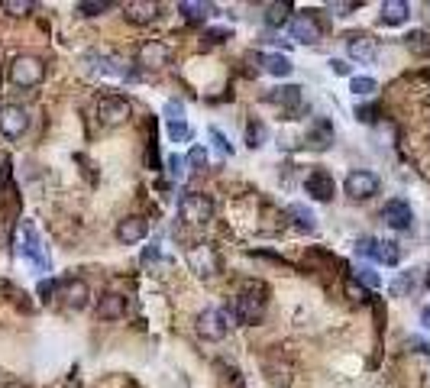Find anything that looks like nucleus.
I'll use <instances>...</instances> for the list:
<instances>
[{
    "label": "nucleus",
    "mask_w": 430,
    "mask_h": 388,
    "mask_svg": "<svg viewBox=\"0 0 430 388\" xmlns=\"http://www.w3.org/2000/svg\"><path fill=\"white\" fill-rule=\"evenodd\" d=\"M0 10H3V13H10V17H26V13H33V10H36V3H33V0H3V3H0Z\"/></svg>",
    "instance_id": "32"
},
{
    "label": "nucleus",
    "mask_w": 430,
    "mask_h": 388,
    "mask_svg": "<svg viewBox=\"0 0 430 388\" xmlns=\"http://www.w3.org/2000/svg\"><path fill=\"white\" fill-rule=\"evenodd\" d=\"M165 114H169V120H181V114H185V107L178 104V101H169V104H165Z\"/></svg>",
    "instance_id": "42"
},
{
    "label": "nucleus",
    "mask_w": 430,
    "mask_h": 388,
    "mask_svg": "<svg viewBox=\"0 0 430 388\" xmlns=\"http://www.w3.org/2000/svg\"><path fill=\"white\" fill-rule=\"evenodd\" d=\"M291 39H295V42H301V46H317V42H320L317 17H311V13H298V17H291Z\"/></svg>",
    "instance_id": "10"
},
{
    "label": "nucleus",
    "mask_w": 430,
    "mask_h": 388,
    "mask_svg": "<svg viewBox=\"0 0 430 388\" xmlns=\"http://www.w3.org/2000/svg\"><path fill=\"white\" fill-rule=\"evenodd\" d=\"M372 249H375V239L372 237L356 239V253H359V256H369V259H372Z\"/></svg>",
    "instance_id": "40"
},
{
    "label": "nucleus",
    "mask_w": 430,
    "mask_h": 388,
    "mask_svg": "<svg viewBox=\"0 0 430 388\" xmlns=\"http://www.w3.org/2000/svg\"><path fill=\"white\" fill-rule=\"evenodd\" d=\"M110 7H113L110 0H81V3H75V10L81 17H101V13H107Z\"/></svg>",
    "instance_id": "31"
},
{
    "label": "nucleus",
    "mask_w": 430,
    "mask_h": 388,
    "mask_svg": "<svg viewBox=\"0 0 430 388\" xmlns=\"http://www.w3.org/2000/svg\"><path fill=\"white\" fill-rule=\"evenodd\" d=\"M123 13H126V19H130V23L146 26V23H152V19H159L162 7L156 3V0H130V3L123 7Z\"/></svg>",
    "instance_id": "17"
},
{
    "label": "nucleus",
    "mask_w": 430,
    "mask_h": 388,
    "mask_svg": "<svg viewBox=\"0 0 430 388\" xmlns=\"http://www.w3.org/2000/svg\"><path fill=\"white\" fill-rule=\"evenodd\" d=\"M411 17V7L404 0H385L382 3V23L385 26H402Z\"/></svg>",
    "instance_id": "21"
},
{
    "label": "nucleus",
    "mask_w": 430,
    "mask_h": 388,
    "mask_svg": "<svg viewBox=\"0 0 430 388\" xmlns=\"http://www.w3.org/2000/svg\"><path fill=\"white\" fill-rule=\"evenodd\" d=\"M259 62H262V68H265L269 75H275V78H288L291 71H295L291 58L281 56V52H265V56H259Z\"/></svg>",
    "instance_id": "22"
},
{
    "label": "nucleus",
    "mask_w": 430,
    "mask_h": 388,
    "mask_svg": "<svg viewBox=\"0 0 430 388\" xmlns=\"http://www.w3.org/2000/svg\"><path fill=\"white\" fill-rule=\"evenodd\" d=\"M288 13H291L288 3H269V7H265V26L269 29L285 26V23H288Z\"/></svg>",
    "instance_id": "25"
},
{
    "label": "nucleus",
    "mask_w": 430,
    "mask_h": 388,
    "mask_svg": "<svg viewBox=\"0 0 430 388\" xmlns=\"http://www.w3.org/2000/svg\"><path fill=\"white\" fill-rule=\"evenodd\" d=\"M265 101L275 104V107H285V110H295V107H301V87L298 85H281V87H275V91H269Z\"/></svg>",
    "instance_id": "20"
},
{
    "label": "nucleus",
    "mask_w": 430,
    "mask_h": 388,
    "mask_svg": "<svg viewBox=\"0 0 430 388\" xmlns=\"http://www.w3.org/2000/svg\"><path fill=\"white\" fill-rule=\"evenodd\" d=\"M62 298H65L68 311H85L88 298H91L88 282H85V278H68V282H62Z\"/></svg>",
    "instance_id": "16"
},
{
    "label": "nucleus",
    "mask_w": 430,
    "mask_h": 388,
    "mask_svg": "<svg viewBox=\"0 0 430 388\" xmlns=\"http://www.w3.org/2000/svg\"><path fill=\"white\" fill-rule=\"evenodd\" d=\"M123 314H126V298H123V294L110 292L97 301V317H101V321H120Z\"/></svg>",
    "instance_id": "19"
},
{
    "label": "nucleus",
    "mask_w": 430,
    "mask_h": 388,
    "mask_svg": "<svg viewBox=\"0 0 430 388\" xmlns=\"http://www.w3.org/2000/svg\"><path fill=\"white\" fill-rule=\"evenodd\" d=\"M424 282H427V285H430V269H427V278H424Z\"/></svg>",
    "instance_id": "48"
},
{
    "label": "nucleus",
    "mask_w": 430,
    "mask_h": 388,
    "mask_svg": "<svg viewBox=\"0 0 430 388\" xmlns=\"http://www.w3.org/2000/svg\"><path fill=\"white\" fill-rule=\"evenodd\" d=\"M343 191L349 194L353 201H369L372 194H379V178H375L372 171H349L343 181Z\"/></svg>",
    "instance_id": "8"
},
{
    "label": "nucleus",
    "mask_w": 430,
    "mask_h": 388,
    "mask_svg": "<svg viewBox=\"0 0 430 388\" xmlns=\"http://www.w3.org/2000/svg\"><path fill=\"white\" fill-rule=\"evenodd\" d=\"M136 62L142 68H165L172 62V49L159 39H149V42H142L140 52H136Z\"/></svg>",
    "instance_id": "12"
},
{
    "label": "nucleus",
    "mask_w": 430,
    "mask_h": 388,
    "mask_svg": "<svg viewBox=\"0 0 430 388\" xmlns=\"http://www.w3.org/2000/svg\"><path fill=\"white\" fill-rule=\"evenodd\" d=\"M417 282H421V272H417V269H411V272H402L392 282V294H395V298H404V294H411L414 288H417Z\"/></svg>",
    "instance_id": "24"
},
{
    "label": "nucleus",
    "mask_w": 430,
    "mask_h": 388,
    "mask_svg": "<svg viewBox=\"0 0 430 388\" xmlns=\"http://www.w3.org/2000/svg\"><path fill=\"white\" fill-rule=\"evenodd\" d=\"M46 78V62L39 56H17L10 65V81L17 87H36Z\"/></svg>",
    "instance_id": "3"
},
{
    "label": "nucleus",
    "mask_w": 430,
    "mask_h": 388,
    "mask_svg": "<svg viewBox=\"0 0 430 388\" xmlns=\"http://www.w3.org/2000/svg\"><path fill=\"white\" fill-rule=\"evenodd\" d=\"M330 10H333L337 17H349L353 10H359V0H343V3H330Z\"/></svg>",
    "instance_id": "39"
},
{
    "label": "nucleus",
    "mask_w": 430,
    "mask_h": 388,
    "mask_svg": "<svg viewBox=\"0 0 430 388\" xmlns=\"http://www.w3.org/2000/svg\"><path fill=\"white\" fill-rule=\"evenodd\" d=\"M349 91H353L356 97H372L375 91H379V85H375V78H369V75H356V78H349Z\"/></svg>",
    "instance_id": "27"
},
{
    "label": "nucleus",
    "mask_w": 430,
    "mask_h": 388,
    "mask_svg": "<svg viewBox=\"0 0 430 388\" xmlns=\"http://www.w3.org/2000/svg\"><path fill=\"white\" fill-rule=\"evenodd\" d=\"M94 117L101 126H120L130 120V101L126 97H117V94H104L97 97L94 104Z\"/></svg>",
    "instance_id": "4"
},
{
    "label": "nucleus",
    "mask_w": 430,
    "mask_h": 388,
    "mask_svg": "<svg viewBox=\"0 0 430 388\" xmlns=\"http://www.w3.org/2000/svg\"><path fill=\"white\" fill-rule=\"evenodd\" d=\"M85 68L91 75H120V78H133V71L123 65V58L107 56V52H88L85 56Z\"/></svg>",
    "instance_id": "7"
},
{
    "label": "nucleus",
    "mask_w": 430,
    "mask_h": 388,
    "mask_svg": "<svg viewBox=\"0 0 430 388\" xmlns=\"http://www.w3.org/2000/svg\"><path fill=\"white\" fill-rule=\"evenodd\" d=\"M185 165H188V159H181V155H169V175L172 178H185Z\"/></svg>",
    "instance_id": "37"
},
{
    "label": "nucleus",
    "mask_w": 430,
    "mask_h": 388,
    "mask_svg": "<svg viewBox=\"0 0 430 388\" xmlns=\"http://www.w3.org/2000/svg\"><path fill=\"white\" fill-rule=\"evenodd\" d=\"M178 10L185 13L188 23H204V17L210 13V7L207 3H191V0H185V3H178Z\"/></svg>",
    "instance_id": "29"
},
{
    "label": "nucleus",
    "mask_w": 430,
    "mask_h": 388,
    "mask_svg": "<svg viewBox=\"0 0 430 388\" xmlns=\"http://www.w3.org/2000/svg\"><path fill=\"white\" fill-rule=\"evenodd\" d=\"M178 217L185 227H207L214 220V201L201 194V191H191L178 201Z\"/></svg>",
    "instance_id": "1"
},
{
    "label": "nucleus",
    "mask_w": 430,
    "mask_h": 388,
    "mask_svg": "<svg viewBox=\"0 0 430 388\" xmlns=\"http://www.w3.org/2000/svg\"><path fill=\"white\" fill-rule=\"evenodd\" d=\"M262 314H265V298H262V294L243 292L240 298H236V304H233V321L256 323V321H262Z\"/></svg>",
    "instance_id": "9"
},
{
    "label": "nucleus",
    "mask_w": 430,
    "mask_h": 388,
    "mask_svg": "<svg viewBox=\"0 0 430 388\" xmlns=\"http://www.w3.org/2000/svg\"><path fill=\"white\" fill-rule=\"evenodd\" d=\"M19 253L36 265L39 272H52V259H49L46 246H42V239H39L36 227L29 220H23V227H19Z\"/></svg>",
    "instance_id": "2"
},
{
    "label": "nucleus",
    "mask_w": 430,
    "mask_h": 388,
    "mask_svg": "<svg viewBox=\"0 0 430 388\" xmlns=\"http://www.w3.org/2000/svg\"><path fill=\"white\" fill-rule=\"evenodd\" d=\"M169 136H172V142H188L191 140V126L185 120H169Z\"/></svg>",
    "instance_id": "33"
},
{
    "label": "nucleus",
    "mask_w": 430,
    "mask_h": 388,
    "mask_svg": "<svg viewBox=\"0 0 430 388\" xmlns=\"http://www.w3.org/2000/svg\"><path fill=\"white\" fill-rule=\"evenodd\" d=\"M146 233H149V220L146 217H126L117 223V239L120 243H140V239H146Z\"/></svg>",
    "instance_id": "18"
},
{
    "label": "nucleus",
    "mask_w": 430,
    "mask_h": 388,
    "mask_svg": "<svg viewBox=\"0 0 430 388\" xmlns=\"http://www.w3.org/2000/svg\"><path fill=\"white\" fill-rule=\"evenodd\" d=\"M207 133H210V140H214V146H217V152H220V155H233V146L226 142V136L217 130V126H210Z\"/></svg>",
    "instance_id": "35"
},
{
    "label": "nucleus",
    "mask_w": 430,
    "mask_h": 388,
    "mask_svg": "<svg viewBox=\"0 0 430 388\" xmlns=\"http://www.w3.org/2000/svg\"><path fill=\"white\" fill-rule=\"evenodd\" d=\"M265 136H269L265 124H259V120H249V124H246V146H249V149H259L262 142H265Z\"/></svg>",
    "instance_id": "28"
},
{
    "label": "nucleus",
    "mask_w": 430,
    "mask_h": 388,
    "mask_svg": "<svg viewBox=\"0 0 430 388\" xmlns=\"http://www.w3.org/2000/svg\"><path fill=\"white\" fill-rule=\"evenodd\" d=\"M152 259H159V249H156V246H149L146 253H142V262H146V265H149Z\"/></svg>",
    "instance_id": "46"
},
{
    "label": "nucleus",
    "mask_w": 430,
    "mask_h": 388,
    "mask_svg": "<svg viewBox=\"0 0 430 388\" xmlns=\"http://www.w3.org/2000/svg\"><path fill=\"white\" fill-rule=\"evenodd\" d=\"M185 159H188V165H195L197 171L207 169V149H204V146H191V152H188Z\"/></svg>",
    "instance_id": "34"
},
{
    "label": "nucleus",
    "mask_w": 430,
    "mask_h": 388,
    "mask_svg": "<svg viewBox=\"0 0 430 388\" xmlns=\"http://www.w3.org/2000/svg\"><path fill=\"white\" fill-rule=\"evenodd\" d=\"M29 130V114L19 104H3L0 107V133L7 140H19Z\"/></svg>",
    "instance_id": "6"
},
{
    "label": "nucleus",
    "mask_w": 430,
    "mask_h": 388,
    "mask_svg": "<svg viewBox=\"0 0 430 388\" xmlns=\"http://www.w3.org/2000/svg\"><path fill=\"white\" fill-rule=\"evenodd\" d=\"M346 52L356 62H375L379 58V42L369 33H349L346 36Z\"/></svg>",
    "instance_id": "14"
},
{
    "label": "nucleus",
    "mask_w": 430,
    "mask_h": 388,
    "mask_svg": "<svg viewBox=\"0 0 430 388\" xmlns=\"http://www.w3.org/2000/svg\"><path fill=\"white\" fill-rule=\"evenodd\" d=\"M230 314L220 311V307H207V311L197 314V333L204 337V340H224L226 330H230Z\"/></svg>",
    "instance_id": "5"
},
{
    "label": "nucleus",
    "mask_w": 430,
    "mask_h": 388,
    "mask_svg": "<svg viewBox=\"0 0 430 388\" xmlns=\"http://www.w3.org/2000/svg\"><path fill=\"white\" fill-rule=\"evenodd\" d=\"M188 262H191V269H195L197 275H204V278L217 275V269H220L217 253L210 246H191V249H188Z\"/></svg>",
    "instance_id": "15"
},
{
    "label": "nucleus",
    "mask_w": 430,
    "mask_h": 388,
    "mask_svg": "<svg viewBox=\"0 0 430 388\" xmlns=\"http://www.w3.org/2000/svg\"><path fill=\"white\" fill-rule=\"evenodd\" d=\"M372 259L382 265H398L402 262V249H398V243H392V239H375Z\"/></svg>",
    "instance_id": "23"
},
{
    "label": "nucleus",
    "mask_w": 430,
    "mask_h": 388,
    "mask_svg": "<svg viewBox=\"0 0 430 388\" xmlns=\"http://www.w3.org/2000/svg\"><path fill=\"white\" fill-rule=\"evenodd\" d=\"M330 68H333L337 75H349V65H346L343 58H330Z\"/></svg>",
    "instance_id": "45"
},
{
    "label": "nucleus",
    "mask_w": 430,
    "mask_h": 388,
    "mask_svg": "<svg viewBox=\"0 0 430 388\" xmlns=\"http://www.w3.org/2000/svg\"><path fill=\"white\" fill-rule=\"evenodd\" d=\"M288 217H295V223H298L301 230H308V233H314V227H317V223H314V214H311L308 208H301V204H291Z\"/></svg>",
    "instance_id": "30"
},
{
    "label": "nucleus",
    "mask_w": 430,
    "mask_h": 388,
    "mask_svg": "<svg viewBox=\"0 0 430 388\" xmlns=\"http://www.w3.org/2000/svg\"><path fill=\"white\" fill-rule=\"evenodd\" d=\"M404 42H408V49H411L414 56H430V36L424 33V29L408 33V36H404Z\"/></svg>",
    "instance_id": "26"
},
{
    "label": "nucleus",
    "mask_w": 430,
    "mask_h": 388,
    "mask_svg": "<svg viewBox=\"0 0 430 388\" xmlns=\"http://www.w3.org/2000/svg\"><path fill=\"white\" fill-rule=\"evenodd\" d=\"M356 278H359L363 285H369V288H379V285H382V278H379L369 265H359V269H356Z\"/></svg>",
    "instance_id": "36"
},
{
    "label": "nucleus",
    "mask_w": 430,
    "mask_h": 388,
    "mask_svg": "<svg viewBox=\"0 0 430 388\" xmlns=\"http://www.w3.org/2000/svg\"><path fill=\"white\" fill-rule=\"evenodd\" d=\"M346 292H349V298H353V301H363V298H365V292H363V288H359L356 282L346 285Z\"/></svg>",
    "instance_id": "44"
},
{
    "label": "nucleus",
    "mask_w": 430,
    "mask_h": 388,
    "mask_svg": "<svg viewBox=\"0 0 430 388\" xmlns=\"http://www.w3.org/2000/svg\"><path fill=\"white\" fill-rule=\"evenodd\" d=\"M204 39L207 42H224V39H230V29L226 26H210V29H204Z\"/></svg>",
    "instance_id": "38"
},
{
    "label": "nucleus",
    "mask_w": 430,
    "mask_h": 388,
    "mask_svg": "<svg viewBox=\"0 0 430 388\" xmlns=\"http://www.w3.org/2000/svg\"><path fill=\"white\" fill-rule=\"evenodd\" d=\"M375 107H356V120H363V124H375Z\"/></svg>",
    "instance_id": "41"
},
{
    "label": "nucleus",
    "mask_w": 430,
    "mask_h": 388,
    "mask_svg": "<svg viewBox=\"0 0 430 388\" xmlns=\"http://www.w3.org/2000/svg\"><path fill=\"white\" fill-rule=\"evenodd\" d=\"M421 323H424V327H427V330H430V301L421 307Z\"/></svg>",
    "instance_id": "47"
},
{
    "label": "nucleus",
    "mask_w": 430,
    "mask_h": 388,
    "mask_svg": "<svg viewBox=\"0 0 430 388\" xmlns=\"http://www.w3.org/2000/svg\"><path fill=\"white\" fill-rule=\"evenodd\" d=\"M382 220H385V223H388L392 230H411L414 210H411V204H408V201L392 198V201H388V204L382 208Z\"/></svg>",
    "instance_id": "13"
},
{
    "label": "nucleus",
    "mask_w": 430,
    "mask_h": 388,
    "mask_svg": "<svg viewBox=\"0 0 430 388\" xmlns=\"http://www.w3.org/2000/svg\"><path fill=\"white\" fill-rule=\"evenodd\" d=\"M304 191H308L314 201H330L337 194V181H333V175H330L327 169H314L308 178H304Z\"/></svg>",
    "instance_id": "11"
},
{
    "label": "nucleus",
    "mask_w": 430,
    "mask_h": 388,
    "mask_svg": "<svg viewBox=\"0 0 430 388\" xmlns=\"http://www.w3.org/2000/svg\"><path fill=\"white\" fill-rule=\"evenodd\" d=\"M52 294H56V282H42V285H39V298H42V301H49Z\"/></svg>",
    "instance_id": "43"
}]
</instances>
